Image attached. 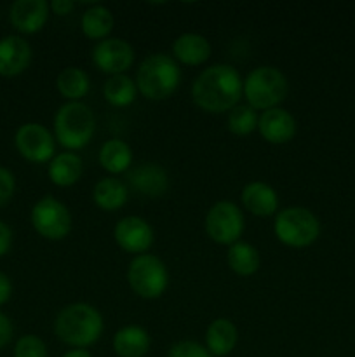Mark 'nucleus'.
<instances>
[{
  "mask_svg": "<svg viewBox=\"0 0 355 357\" xmlns=\"http://www.w3.org/2000/svg\"><path fill=\"white\" fill-rule=\"evenodd\" d=\"M49 9L45 0H16L10 6V23L21 33H37L47 21Z\"/></svg>",
  "mask_w": 355,
  "mask_h": 357,
  "instance_id": "nucleus-15",
  "label": "nucleus"
},
{
  "mask_svg": "<svg viewBox=\"0 0 355 357\" xmlns=\"http://www.w3.org/2000/svg\"><path fill=\"white\" fill-rule=\"evenodd\" d=\"M127 181L136 192L152 199L166 194L169 187V176L166 169L155 162H143L132 167L127 173Z\"/></svg>",
  "mask_w": 355,
  "mask_h": 357,
  "instance_id": "nucleus-13",
  "label": "nucleus"
},
{
  "mask_svg": "<svg viewBox=\"0 0 355 357\" xmlns=\"http://www.w3.org/2000/svg\"><path fill=\"white\" fill-rule=\"evenodd\" d=\"M96 131L94 114L82 101H68L54 117V138L66 150L84 149Z\"/></svg>",
  "mask_w": 355,
  "mask_h": 357,
  "instance_id": "nucleus-4",
  "label": "nucleus"
},
{
  "mask_svg": "<svg viewBox=\"0 0 355 357\" xmlns=\"http://www.w3.org/2000/svg\"><path fill=\"white\" fill-rule=\"evenodd\" d=\"M31 225L49 241H61L72 230V213L58 199L45 195L31 208Z\"/></svg>",
  "mask_w": 355,
  "mask_h": 357,
  "instance_id": "nucleus-8",
  "label": "nucleus"
},
{
  "mask_svg": "<svg viewBox=\"0 0 355 357\" xmlns=\"http://www.w3.org/2000/svg\"><path fill=\"white\" fill-rule=\"evenodd\" d=\"M244 227V213L230 201L216 202L205 215V232L218 244H235L242 236Z\"/></svg>",
  "mask_w": 355,
  "mask_h": 357,
  "instance_id": "nucleus-9",
  "label": "nucleus"
},
{
  "mask_svg": "<svg viewBox=\"0 0 355 357\" xmlns=\"http://www.w3.org/2000/svg\"><path fill=\"white\" fill-rule=\"evenodd\" d=\"M226 261H228L230 271L235 272L237 275L249 278V275L256 274V272L260 271L261 257L253 244L237 241L235 244H232V246L228 248Z\"/></svg>",
  "mask_w": 355,
  "mask_h": 357,
  "instance_id": "nucleus-23",
  "label": "nucleus"
},
{
  "mask_svg": "<svg viewBox=\"0 0 355 357\" xmlns=\"http://www.w3.org/2000/svg\"><path fill=\"white\" fill-rule=\"evenodd\" d=\"M167 357H214L198 342L181 340L169 349Z\"/></svg>",
  "mask_w": 355,
  "mask_h": 357,
  "instance_id": "nucleus-30",
  "label": "nucleus"
},
{
  "mask_svg": "<svg viewBox=\"0 0 355 357\" xmlns=\"http://www.w3.org/2000/svg\"><path fill=\"white\" fill-rule=\"evenodd\" d=\"M239 340L237 326L226 317L214 319L205 331V349L214 357H225L235 349Z\"/></svg>",
  "mask_w": 355,
  "mask_h": 357,
  "instance_id": "nucleus-20",
  "label": "nucleus"
},
{
  "mask_svg": "<svg viewBox=\"0 0 355 357\" xmlns=\"http://www.w3.org/2000/svg\"><path fill=\"white\" fill-rule=\"evenodd\" d=\"M244 80L232 65H212L195 79L191 100L209 114L230 112L242 98Z\"/></svg>",
  "mask_w": 355,
  "mask_h": 357,
  "instance_id": "nucleus-1",
  "label": "nucleus"
},
{
  "mask_svg": "<svg viewBox=\"0 0 355 357\" xmlns=\"http://www.w3.org/2000/svg\"><path fill=\"white\" fill-rule=\"evenodd\" d=\"M93 63L108 75H120L134 63V51L124 38H104L93 49Z\"/></svg>",
  "mask_w": 355,
  "mask_h": 357,
  "instance_id": "nucleus-11",
  "label": "nucleus"
},
{
  "mask_svg": "<svg viewBox=\"0 0 355 357\" xmlns=\"http://www.w3.org/2000/svg\"><path fill=\"white\" fill-rule=\"evenodd\" d=\"M181 80V70L173 56L157 54L148 56L139 65L136 73V87L145 98L160 101L169 98L178 89Z\"/></svg>",
  "mask_w": 355,
  "mask_h": 357,
  "instance_id": "nucleus-3",
  "label": "nucleus"
},
{
  "mask_svg": "<svg viewBox=\"0 0 355 357\" xmlns=\"http://www.w3.org/2000/svg\"><path fill=\"white\" fill-rule=\"evenodd\" d=\"M14 190H16V180L9 169L0 166V208L6 206L13 199Z\"/></svg>",
  "mask_w": 355,
  "mask_h": 357,
  "instance_id": "nucleus-31",
  "label": "nucleus"
},
{
  "mask_svg": "<svg viewBox=\"0 0 355 357\" xmlns=\"http://www.w3.org/2000/svg\"><path fill=\"white\" fill-rule=\"evenodd\" d=\"M127 281L136 295L145 300H155L166 293L169 272L166 264L155 255H138L129 264Z\"/></svg>",
  "mask_w": 355,
  "mask_h": 357,
  "instance_id": "nucleus-7",
  "label": "nucleus"
},
{
  "mask_svg": "<svg viewBox=\"0 0 355 357\" xmlns=\"http://www.w3.org/2000/svg\"><path fill=\"white\" fill-rule=\"evenodd\" d=\"M56 86L61 96H65L70 101H80V98L86 96L89 93L90 80L84 70L77 68V66H68V68L61 70L56 79Z\"/></svg>",
  "mask_w": 355,
  "mask_h": 357,
  "instance_id": "nucleus-26",
  "label": "nucleus"
},
{
  "mask_svg": "<svg viewBox=\"0 0 355 357\" xmlns=\"http://www.w3.org/2000/svg\"><path fill=\"white\" fill-rule=\"evenodd\" d=\"M13 338V323L6 314L0 312V349L6 347Z\"/></svg>",
  "mask_w": 355,
  "mask_h": 357,
  "instance_id": "nucleus-32",
  "label": "nucleus"
},
{
  "mask_svg": "<svg viewBox=\"0 0 355 357\" xmlns=\"http://www.w3.org/2000/svg\"><path fill=\"white\" fill-rule=\"evenodd\" d=\"M31 61V47L24 38L7 35L0 38V75L16 77L28 68Z\"/></svg>",
  "mask_w": 355,
  "mask_h": 357,
  "instance_id": "nucleus-16",
  "label": "nucleus"
},
{
  "mask_svg": "<svg viewBox=\"0 0 355 357\" xmlns=\"http://www.w3.org/2000/svg\"><path fill=\"white\" fill-rule=\"evenodd\" d=\"M242 204L251 215L271 216L278 209V195L271 185L265 181H251L242 188Z\"/></svg>",
  "mask_w": 355,
  "mask_h": 357,
  "instance_id": "nucleus-17",
  "label": "nucleus"
},
{
  "mask_svg": "<svg viewBox=\"0 0 355 357\" xmlns=\"http://www.w3.org/2000/svg\"><path fill=\"white\" fill-rule=\"evenodd\" d=\"M211 56V44L204 35L183 33L173 42V58L188 66H198Z\"/></svg>",
  "mask_w": 355,
  "mask_h": 357,
  "instance_id": "nucleus-19",
  "label": "nucleus"
},
{
  "mask_svg": "<svg viewBox=\"0 0 355 357\" xmlns=\"http://www.w3.org/2000/svg\"><path fill=\"white\" fill-rule=\"evenodd\" d=\"M14 143L21 157L30 162H51L54 157V138L51 131L38 122H28L21 126L14 136Z\"/></svg>",
  "mask_w": 355,
  "mask_h": 357,
  "instance_id": "nucleus-10",
  "label": "nucleus"
},
{
  "mask_svg": "<svg viewBox=\"0 0 355 357\" xmlns=\"http://www.w3.org/2000/svg\"><path fill=\"white\" fill-rule=\"evenodd\" d=\"M84 35L90 40H104L113 30V14L104 6H93L84 10L80 20Z\"/></svg>",
  "mask_w": 355,
  "mask_h": 357,
  "instance_id": "nucleus-25",
  "label": "nucleus"
},
{
  "mask_svg": "<svg viewBox=\"0 0 355 357\" xmlns=\"http://www.w3.org/2000/svg\"><path fill=\"white\" fill-rule=\"evenodd\" d=\"M289 91L287 79L275 66H258L246 77L242 94L254 110H271L285 100Z\"/></svg>",
  "mask_w": 355,
  "mask_h": 357,
  "instance_id": "nucleus-5",
  "label": "nucleus"
},
{
  "mask_svg": "<svg viewBox=\"0 0 355 357\" xmlns=\"http://www.w3.org/2000/svg\"><path fill=\"white\" fill-rule=\"evenodd\" d=\"M113 237L125 253L145 255L153 244V229L141 216H125L115 225Z\"/></svg>",
  "mask_w": 355,
  "mask_h": 357,
  "instance_id": "nucleus-12",
  "label": "nucleus"
},
{
  "mask_svg": "<svg viewBox=\"0 0 355 357\" xmlns=\"http://www.w3.org/2000/svg\"><path fill=\"white\" fill-rule=\"evenodd\" d=\"M136 82L125 73L120 75H111L103 86V96L111 107L124 108L129 107L136 100Z\"/></svg>",
  "mask_w": 355,
  "mask_h": 357,
  "instance_id": "nucleus-27",
  "label": "nucleus"
},
{
  "mask_svg": "<svg viewBox=\"0 0 355 357\" xmlns=\"http://www.w3.org/2000/svg\"><path fill=\"white\" fill-rule=\"evenodd\" d=\"M93 199L103 211H117L127 202L129 190L117 178H101L94 187Z\"/></svg>",
  "mask_w": 355,
  "mask_h": 357,
  "instance_id": "nucleus-22",
  "label": "nucleus"
},
{
  "mask_svg": "<svg viewBox=\"0 0 355 357\" xmlns=\"http://www.w3.org/2000/svg\"><path fill=\"white\" fill-rule=\"evenodd\" d=\"M63 357H93V356H90V352L87 351V349H72V351H68L66 354H63Z\"/></svg>",
  "mask_w": 355,
  "mask_h": 357,
  "instance_id": "nucleus-36",
  "label": "nucleus"
},
{
  "mask_svg": "<svg viewBox=\"0 0 355 357\" xmlns=\"http://www.w3.org/2000/svg\"><path fill=\"white\" fill-rule=\"evenodd\" d=\"M152 347L150 333L141 326L129 324L113 337V351L118 357H145Z\"/></svg>",
  "mask_w": 355,
  "mask_h": 357,
  "instance_id": "nucleus-18",
  "label": "nucleus"
},
{
  "mask_svg": "<svg viewBox=\"0 0 355 357\" xmlns=\"http://www.w3.org/2000/svg\"><path fill=\"white\" fill-rule=\"evenodd\" d=\"M14 357H47V347L35 335H24L16 342Z\"/></svg>",
  "mask_w": 355,
  "mask_h": 357,
  "instance_id": "nucleus-29",
  "label": "nucleus"
},
{
  "mask_svg": "<svg viewBox=\"0 0 355 357\" xmlns=\"http://www.w3.org/2000/svg\"><path fill=\"white\" fill-rule=\"evenodd\" d=\"M103 317L90 303H70L54 321V333L63 344L73 349H86L96 344L103 333Z\"/></svg>",
  "mask_w": 355,
  "mask_h": 357,
  "instance_id": "nucleus-2",
  "label": "nucleus"
},
{
  "mask_svg": "<svg viewBox=\"0 0 355 357\" xmlns=\"http://www.w3.org/2000/svg\"><path fill=\"white\" fill-rule=\"evenodd\" d=\"M274 232L282 244L289 248H306L320 236V223L310 209L291 206L277 213Z\"/></svg>",
  "mask_w": 355,
  "mask_h": 357,
  "instance_id": "nucleus-6",
  "label": "nucleus"
},
{
  "mask_svg": "<svg viewBox=\"0 0 355 357\" xmlns=\"http://www.w3.org/2000/svg\"><path fill=\"white\" fill-rule=\"evenodd\" d=\"M10 244H13V232L6 223L0 222V257L10 250Z\"/></svg>",
  "mask_w": 355,
  "mask_h": 357,
  "instance_id": "nucleus-33",
  "label": "nucleus"
},
{
  "mask_svg": "<svg viewBox=\"0 0 355 357\" xmlns=\"http://www.w3.org/2000/svg\"><path fill=\"white\" fill-rule=\"evenodd\" d=\"M82 159L73 152H63L52 157L47 174L58 187H72L82 176Z\"/></svg>",
  "mask_w": 355,
  "mask_h": 357,
  "instance_id": "nucleus-21",
  "label": "nucleus"
},
{
  "mask_svg": "<svg viewBox=\"0 0 355 357\" xmlns=\"http://www.w3.org/2000/svg\"><path fill=\"white\" fill-rule=\"evenodd\" d=\"M258 131L271 145H284L294 138L296 121L284 108H271L260 115Z\"/></svg>",
  "mask_w": 355,
  "mask_h": 357,
  "instance_id": "nucleus-14",
  "label": "nucleus"
},
{
  "mask_svg": "<svg viewBox=\"0 0 355 357\" xmlns=\"http://www.w3.org/2000/svg\"><path fill=\"white\" fill-rule=\"evenodd\" d=\"M49 7H51V9L54 10V14H58V16H66V14H70L75 9V2H73V0H52V2L49 3Z\"/></svg>",
  "mask_w": 355,
  "mask_h": 357,
  "instance_id": "nucleus-34",
  "label": "nucleus"
},
{
  "mask_svg": "<svg viewBox=\"0 0 355 357\" xmlns=\"http://www.w3.org/2000/svg\"><path fill=\"white\" fill-rule=\"evenodd\" d=\"M100 164L104 171L111 174L124 173L132 164L131 146L122 139H108L100 150Z\"/></svg>",
  "mask_w": 355,
  "mask_h": 357,
  "instance_id": "nucleus-24",
  "label": "nucleus"
},
{
  "mask_svg": "<svg viewBox=\"0 0 355 357\" xmlns=\"http://www.w3.org/2000/svg\"><path fill=\"white\" fill-rule=\"evenodd\" d=\"M10 293H13V284H10L9 278L0 272V305H3L10 298Z\"/></svg>",
  "mask_w": 355,
  "mask_h": 357,
  "instance_id": "nucleus-35",
  "label": "nucleus"
},
{
  "mask_svg": "<svg viewBox=\"0 0 355 357\" xmlns=\"http://www.w3.org/2000/svg\"><path fill=\"white\" fill-rule=\"evenodd\" d=\"M258 114L249 105H237L228 112V131L237 136H247L258 129Z\"/></svg>",
  "mask_w": 355,
  "mask_h": 357,
  "instance_id": "nucleus-28",
  "label": "nucleus"
}]
</instances>
